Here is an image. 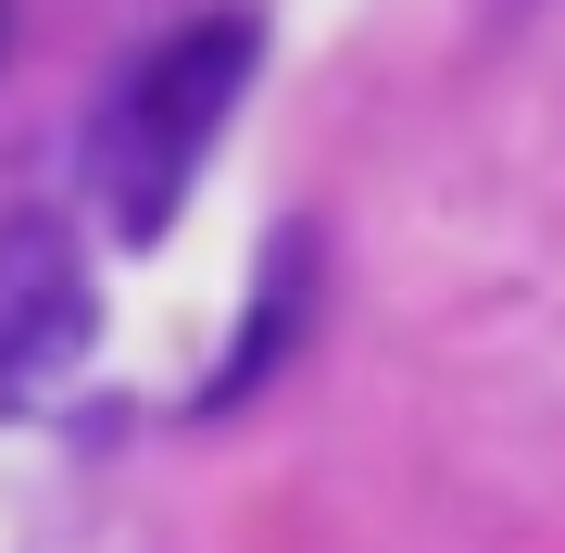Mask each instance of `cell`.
Masks as SVG:
<instances>
[{
    "label": "cell",
    "mask_w": 565,
    "mask_h": 553,
    "mask_svg": "<svg viewBox=\"0 0 565 553\" xmlns=\"http://www.w3.org/2000/svg\"><path fill=\"white\" fill-rule=\"evenodd\" d=\"M252 51H264L252 13H202L163 51L126 63V88L102 102V126H88V177H102V202H114V240H163V226H177L202 151L226 139V102L252 88Z\"/></svg>",
    "instance_id": "cell-1"
},
{
    "label": "cell",
    "mask_w": 565,
    "mask_h": 553,
    "mask_svg": "<svg viewBox=\"0 0 565 553\" xmlns=\"http://www.w3.org/2000/svg\"><path fill=\"white\" fill-rule=\"evenodd\" d=\"M88 340V277H76V240L63 226H25L0 252V403H25L39 377L76 365Z\"/></svg>",
    "instance_id": "cell-2"
},
{
    "label": "cell",
    "mask_w": 565,
    "mask_h": 553,
    "mask_svg": "<svg viewBox=\"0 0 565 553\" xmlns=\"http://www.w3.org/2000/svg\"><path fill=\"white\" fill-rule=\"evenodd\" d=\"M302 277H315L302 252H277V265H264V315H252V340H239V365L214 377V403H226V390H252L264 365H277V340H289V302H302Z\"/></svg>",
    "instance_id": "cell-3"
}]
</instances>
